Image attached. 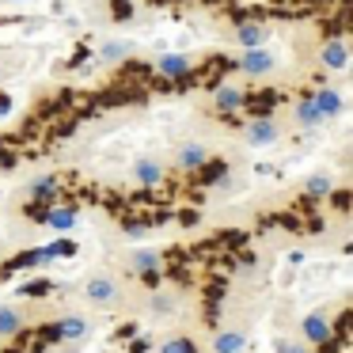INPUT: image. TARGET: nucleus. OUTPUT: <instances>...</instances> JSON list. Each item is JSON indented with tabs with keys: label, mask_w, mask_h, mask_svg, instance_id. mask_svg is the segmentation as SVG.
<instances>
[{
	"label": "nucleus",
	"mask_w": 353,
	"mask_h": 353,
	"mask_svg": "<svg viewBox=\"0 0 353 353\" xmlns=\"http://www.w3.org/2000/svg\"><path fill=\"white\" fill-rule=\"evenodd\" d=\"M84 296L88 304L95 307H122L125 304V281L114 274V270H95V274H88L84 281Z\"/></svg>",
	"instance_id": "f257e3e1"
},
{
	"label": "nucleus",
	"mask_w": 353,
	"mask_h": 353,
	"mask_svg": "<svg viewBox=\"0 0 353 353\" xmlns=\"http://www.w3.org/2000/svg\"><path fill=\"white\" fill-rule=\"evenodd\" d=\"M300 338L307 345H327L334 338V327H330V319L323 312H307V315H300Z\"/></svg>",
	"instance_id": "f03ea898"
},
{
	"label": "nucleus",
	"mask_w": 353,
	"mask_h": 353,
	"mask_svg": "<svg viewBox=\"0 0 353 353\" xmlns=\"http://www.w3.org/2000/svg\"><path fill=\"white\" fill-rule=\"evenodd\" d=\"M277 137H281V125H277L274 118H254L243 130V141L251 148H270V145H277Z\"/></svg>",
	"instance_id": "7ed1b4c3"
},
{
	"label": "nucleus",
	"mask_w": 353,
	"mask_h": 353,
	"mask_svg": "<svg viewBox=\"0 0 353 353\" xmlns=\"http://www.w3.org/2000/svg\"><path fill=\"white\" fill-rule=\"evenodd\" d=\"M88 330H92V323H88V315H61V319L54 323V338L57 342H80V338H88Z\"/></svg>",
	"instance_id": "20e7f679"
},
{
	"label": "nucleus",
	"mask_w": 353,
	"mask_h": 353,
	"mask_svg": "<svg viewBox=\"0 0 353 353\" xmlns=\"http://www.w3.org/2000/svg\"><path fill=\"white\" fill-rule=\"evenodd\" d=\"M319 65L327 72H342L345 65H350V46H345L342 39H327L319 50Z\"/></svg>",
	"instance_id": "39448f33"
},
{
	"label": "nucleus",
	"mask_w": 353,
	"mask_h": 353,
	"mask_svg": "<svg viewBox=\"0 0 353 353\" xmlns=\"http://www.w3.org/2000/svg\"><path fill=\"white\" fill-rule=\"evenodd\" d=\"M239 72H247V77H266V72H274V54H266L262 46L243 50V57H239Z\"/></svg>",
	"instance_id": "423d86ee"
},
{
	"label": "nucleus",
	"mask_w": 353,
	"mask_h": 353,
	"mask_svg": "<svg viewBox=\"0 0 353 353\" xmlns=\"http://www.w3.org/2000/svg\"><path fill=\"white\" fill-rule=\"evenodd\" d=\"M247 350V330L243 327H221L213 338V353H243Z\"/></svg>",
	"instance_id": "0eeeda50"
},
{
	"label": "nucleus",
	"mask_w": 353,
	"mask_h": 353,
	"mask_svg": "<svg viewBox=\"0 0 353 353\" xmlns=\"http://www.w3.org/2000/svg\"><path fill=\"white\" fill-rule=\"evenodd\" d=\"M23 327H27V312H23V307H16V304H0V342L16 338Z\"/></svg>",
	"instance_id": "6e6552de"
},
{
	"label": "nucleus",
	"mask_w": 353,
	"mask_h": 353,
	"mask_svg": "<svg viewBox=\"0 0 353 353\" xmlns=\"http://www.w3.org/2000/svg\"><path fill=\"white\" fill-rule=\"evenodd\" d=\"M312 103L319 107V114L327 118H342V110H345V99H342V92H334V88H319V92H312Z\"/></svg>",
	"instance_id": "1a4fd4ad"
},
{
	"label": "nucleus",
	"mask_w": 353,
	"mask_h": 353,
	"mask_svg": "<svg viewBox=\"0 0 353 353\" xmlns=\"http://www.w3.org/2000/svg\"><path fill=\"white\" fill-rule=\"evenodd\" d=\"M175 163H179L183 171H198L201 163H209L205 145H198V141H183V145L175 148Z\"/></svg>",
	"instance_id": "9d476101"
},
{
	"label": "nucleus",
	"mask_w": 353,
	"mask_h": 353,
	"mask_svg": "<svg viewBox=\"0 0 353 353\" xmlns=\"http://www.w3.org/2000/svg\"><path fill=\"white\" fill-rule=\"evenodd\" d=\"M133 183L137 186H160L163 183V163L152 160V156H141V160L133 163Z\"/></svg>",
	"instance_id": "9b49d317"
},
{
	"label": "nucleus",
	"mask_w": 353,
	"mask_h": 353,
	"mask_svg": "<svg viewBox=\"0 0 353 353\" xmlns=\"http://www.w3.org/2000/svg\"><path fill=\"white\" fill-rule=\"evenodd\" d=\"M292 118H296V125L300 130H319L327 118L319 114V107H315L312 99H300V103H292Z\"/></svg>",
	"instance_id": "f8f14e48"
},
{
	"label": "nucleus",
	"mask_w": 353,
	"mask_h": 353,
	"mask_svg": "<svg viewBox=\"0 0 353 353\" xmlns=\"http://www.w3.org/2000/svg\"><path fill=\"white\" fill-rule=\"evenodd\" d=\"M156 72L168 77V80H179V77L190 72V57H186V54H163L160 61H156Z\"/></svg>",
	"instance_id": "ddd939ff"
},
{
	"label": "nucleus",
	"mask_w": 353,
	"mask_h": 353,
	"mask_svg": "<svg viewBox=\"0 0 353 353\" xmlns=\"http://www.w3.org/2000/svg\"><path fill=\"white\" fill-rule=\"evenodd\" d=\"M213 103H216V110H224V114H232V110H239L247 99H243V92H239L236 84H221V88L213 92Z\"/></svg>",
	"instance_id": "4468645a"
},
{
	"label": "nucleus",
	"mask_w": 353,
	"mask_h": 353,
	"mask_svg": "<svg viewBox=\"0 0 353 353\" xmlns=\"http://www.w3.org/2000/svg\"><path fill=\"white\" fill-rule=\"evenodd\" d=\"M77 221H80V213H77V209L57 205V209H50V213H46V221H42V224H46V228H54V232H69Z\"/></svg>",
	"instance_id": "2eb2a0df"
},
{
	"label": "nucleus",
	"mask_w": 353,
	"mask_h": 353,
	"mask_svg": "<svg viewBox=\"0 0 353 353\" xmlns=\"http://www.w3.org/2000/svg\"><path fill=\"white\" fill-rule=\"evenodd\" d=\"M133 57V42H107V46L99 50V61L103 65H122Z\"/></svg>",
	"instance_id": "dca6fc26"
},
{
	"label": "nucleus",
	"mask_w": 353,
	"mask_h": 353,
	"mask_svg": "<svg viewBox=\"0 0 353 353\" xmlns=\"http://www.w3.org/2000/svg\"><path fill=\"white\" fill-rule=\"evenodd\" d=\"M236 42H239L243 50L262 46V42H266V27H262V23H239V27H236Z\"/></svg>",
	"instance_id": "f3484780"
},
{
	"label": "nucleus",
	"mask_w": 353,
	"mask_h": 353,
	"mask_svg": "<svg viewBox=\"0 0 353 353\" xmlns=\"http://www.w3.org/2000/svg\"><path fill=\"white\" fill-rule=\"evenodd\" d=\"M160 266H163V259L156 251H133L130 254V270H133V274H156Z\"/></svg>",
	"instance_id": "a211bd4d"
},
{
	"label": "nucleus",
	"mask_w": 353,
	"mask_h": 353,
	"mask_svg": "<svg viewBox=\"0 0 353 353\" xmlns=\"http://www.w3.org/2000/svg\"><path fill=\"white\" fill-rule=\"evenodd\" d=\"M175 292H152V296H148V312L156 315V319H168L171 312H175Z\"/></svg>",
	"instance_id": "6ab92c4d"
},
{
	"label": "nucleus",
	"mask_w": 353,
	"mask_h": 353,
	"mask_svg": "<svg viewBox=\"0 0 353 353\" xmlns=\"http://www.w3.org/2000/svg\"><path fill=\"white\" fill-rule=\"evenodd\" d=\"M274 353H315V345H307L304 338H292V334H281L274 342Z\"/></svg>",
	"instance_id": "aec40b11"
},
{
	"label": "nucleus",
	"mask_w": 353,
	"mask_h": 353,
	"mask_svg": "<svg viewBox=\"0 0 353 353\" xmlns=\"http://www.w3.org/2000/svg\"><path fill=\"white\" fill-rule=\"evenodd\" d=\"M160 353H198V345H194L190 334H175V338H168V342L160 345Z\"/></svg>",
	"instance_id": "412c9836"
},
{
	"label": "nucleus",
	"mask_w": 353,
	"mask_h": 353,
	"mask_svg": "<svg viewBox=\"0 0 353 353\" xmlns=\"http://www.w3.org/2000/svg\"><path fill=\"white\" fill-rule=\"evenodd\" d=\"M330 190H334V179H330L327 171H319V175L307 179V194H312V198H327Z\"/></svg>",
	"instance_id": "4be33fe9"
},
{
	"label": "nucleus",
	"mask_w": 353,
	"mask_h": 353,
	"mask_svg": "<svg viewBox=\"0 0 353 353\" xmlns=\"http://www.w3.org/2000/svg\"><path fill=\"white\" fill-rule=\"evenodd\" d=\"M54 186H57V179H54V175L34 179V183H31V194H34V198H46V194H54Z\"/></svg>",
	"instance_id": "5701e85b"
},
{
	"label": "nucleus",
	"mask_w": 353,
	"mask_h": 353,
	"mask_svg": "<svg viewBox=\"0 0 353 353\" xmlns=\"http://www.w3.org/2000/svg\"><path fill=\"white\" fill-rule=\"evenodd\" d=\"M4 114H12V99H0V118Z\"/></svg>",
	"instance_id": "b1692460"
},
{
	"label": "nucleus",
	"mask_w": 353,
	"mask_h": 353,
	"mask_svg": "<svg viewBox=\"0 0 353 353\" xmlns=\"http://www.w3.org/2000/svg\"><path fill=\"white\" fill-rule=\"evenodd\" d=\"M4 77H8V65H4V61H0V80H4Z\"/></svg>",
	"instance_id": "393cba45"
},
{
	"label": "nucleus",
	"mask_w": 353,
	"mask_h": 353,
	"mask_svg": "<svg viewBox=\"0 0 353 353\" xmlns=\"http://www.w3.org/2000/svg\"><path fill=\"white\" fill-rule=\"evenodd\" d=\"M345 251H350V254H353V243H350V247H345Z\"/></svg>",
	"instance_id": "a878e982"
}]
</instances>
